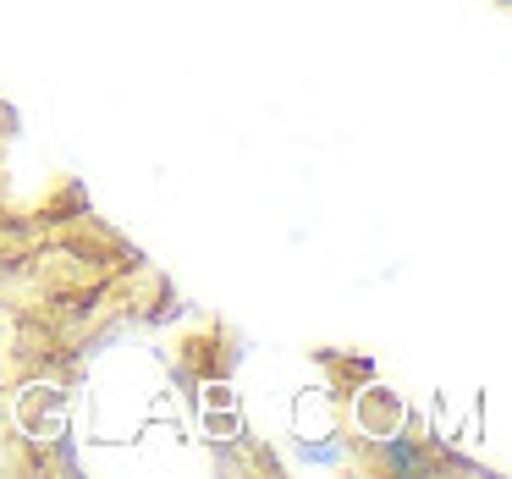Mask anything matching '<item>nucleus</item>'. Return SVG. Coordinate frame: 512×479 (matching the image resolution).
I'll list each match as a JSON object with an SVG mask.
<instances>
[{
	"mask_svg": "<svg viewBox=\"0 0 512 479\" xmlns=\"http://www.w3.org/2000/svg\"><path fill=\"white\" fill-rule=\"evenodd\" d=\"M375 441H380V463L386 468H408V474L413 468H430V457H424L408 435H397V441H391V435H375Z\"/></svg>",
	"mask_w": 512,
	"mask_h": 479,
	"instance_id": "obj_1",
	"label": "nucleus"
},
{
	"mask_svg": "<svg viewBox=\"0 0 512 479\" xmlns=\"http://www.w3.org/2000/svg\"><path fill=\"white\" fill-rule=\"evenodd\" d=\"M309 463H342V441H303Z\"/></svg>",
	"mask_w": 512,
	"mask_h": 479,
	"instance_id": "obj_2",
	"label": "nucleus"
}]
</instances>
